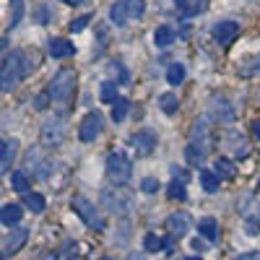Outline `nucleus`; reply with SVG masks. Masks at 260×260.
Returning <instances> with one entry per match:
<instances>
[{"instance_id": "obj_4", "label": "nucleus", "mask_w": 260, "mask_h": 260, "mask_svg": "<svg viewBox=\"0 0 260 260\" xmlns=\"http://www.w3.org/2000/svg\"><path fill=\"white\" fill-rule=\"evenodd\" d=\"M143 11H146L143 0H117V3L110 8V21L115 26H125L127 21L143 16Z\"/></svg>"}, {"instance_id": "obj_2", "label": "nucleus", "mask_w": 260, "mask_h": 260, "mask_svg": "<svg viewBox=\"0 0 260 260\" xmlns=\"http://www.w3.org/2000/svg\"><path fill=\"white\" fill-rule=\"evenodd\" d=\"M73 89H76V73L71 68H62L52 76V81L47 86V94L55 102H68L73 96Z\"/></svg>"}, {"instance_id": "obj_26", "label": "nucleus", "mask_w": 260, "mask_h": 260, "mask_svg": "<svg viewBox=\"0 0 260 260\" xmlns=\"http://www.w3.org/2000/svg\"><path fill=\"white\" fill-rule=\"evenodd\" d=\"M24 203H26V208L34 211V213L45 211V198H42L39 192H26V195H24Z\"/></svg>"}, {"instance_id": "obj_30", "label": "nucleus", "mask_w": 260, "mask_h": 260, "mask_svg": "<svg viewBox=\"0 0 260 260\" xmlns=\"http://www.w3.org/2000/svg\"><path fill=\"white\" fill-rule=\"evenodd\" d=\"M127 110H130V102H127V99H117L115 107H112V120H115V122H122L125 115H127Z\"/></svg>"}, {"instance_id": "obj_24", "label": "nucleus", "mask_w": 260, "mask_h": 260, "mask_svg": "<svg viewBox=\"0 0 260 260\" xmlns=\"http://www.w3.org/2000/svg\"><path fill=\"white\" fill-rule=\"evenodd\" d=\"M167 81H169L172 86L182 83V81H185V65H182V62H172L169 71H167Z\"/></svg>"}, {"instance_id": "obj_22", "label": "nucleus", "mask_w": 260, "mask_h": 260, "mask_svg": "<svg viewBox=\"0 0 260 260\" xmlns=\"http://www.w3.org/2000/svg\"><path fill=\"white\" fill-rule=\"evenodd\" d=\"M172 42H175V29L172 26H159L154 31V45L156 47H169Z\"/></svg>"}, {"instance_id": "obj_43", "label": "nucleus", "mask_w": 260, "mask_h": 260, "mask_svg": "<svg viewBox=\"0 0 260 260\" xmlns=\"http://www.w3.org/2000/svg\"><path fill=\"white\" fill-rule=\"evenodd\" d=\"M62 3H68V6H81V3H86V0H62Z\"/></svg>"}, {"instance_id": "obj_25", "label": "nucleus", "mask_w": 260, "mask_h": 260, "mask_svg": "<svg viewBox=\"0 0 260 260\" xmlns=\"http://www.w3.org/2000/svg\"><path fill=\"white\" fill-rule=\"evenodd\" d=\"M159 107H161L164 115H175L177 107H180V102H177L175 94H161V96H159Z\"/></svg>"}, {"instance_id": "obj_16", "label": "nucleus", "mask_w": 260, "mask_h": 260, "mask_svg": "<svg viewBox=\"0 0 260 260\" xmlns=\"http://www.w3.org/2000/svg\"><path fill=\"white\" fill-rule=\"evenodd\" d=\"M224 143H232L229 148L234 151V156H247V143H245V138L237 133V130H229V133H224Z\"/></svg>"}, {"instance_id": "obj_34", "label": "nucleus", "mask_w": 260, "mask_h": 260, "mask_svg": "<svg viewBox=\"0 0 260 260\" xmlns=\"http://www.w3.org/2000/svg\"><path fill=\"white\" fill-rule=\"evenodd\" d=\"M89 21H91V16H78V18L73 21V24H71V31H73V34L83 31V29H86V24H89Z\"/></svg>"}, {"instance_id": "obj_28", "label": "nucleus", "mask_w": 260, "mask_h": 260, "mask_svg": "<svg viewBox=\"0 0 260 260\" xmlns=\"http://www.w3.org/2000/svg\"><path fill=\"white\" fill-rule=\"evenodd\" d=\"M11 185H13L16 192H24V195H26V190H29V177H26V172H13V175H11Z\"/></svg>"}, {"instance_id": "obj_40", "label": "nucleus", "mask_w": 260, "mask_h": 260, "mask_svg": "<svg viewBox=\"0 0 260 260\" xmlns=\"http://www.w3.org/2000/svg\"><path fill=\"white\" fill-rule=\"evenodd\" d=\"M250 130H252V136H255V138L260 141V120H255V122L250 125Z\"/></svg>"}, {"instance_id": "obj_11", "label": "nucleus", "mask_w": 260, "mask_h": 260, "mask_svg": "<svg viewBox=\"0 0 260 260\" xmlns=\"http://www.w3.org/2000/svg\"><path fill=\"white\" fill-rule=\"evenodd\" d=\"M167 229H169V234L172 237H182V234H187V229H190V216L187 213H172L169 219H167Z\"/></svg>"}, {"instance_id": "obj_6", "label": "nucleus", "mask_w": 260, "mask_h": 260, "mask_svg": "<svg viewBox=\"0 0 260 260\" xmlns=\"http://www.w3.org/2000/svg\"><path fill=\"white\" fill-rule=\"evenodd\" d=\"M71 206H73V211L81 216V219L86 221V226H91L94 232H104V219L96 213V208L86 201V198H73Z\"/></svg>"}, {"instance_id": "obj_20", "label": "nucleus", "mask_w": 260, "mask_h": 260, "mask_svg": "<svg viewBox=\"0 0 260 260\" xmlns=\"http://www.w3.org/2000/svg\"><path fill=\"white\" fill-rule=\"evenodd\" d=\"M185 159H187V164H192V167L203 164V159H206V146H201V143H190V146L185 148Z\"/></svg>"}, {"instance_id": "obj_39", "label": "nucleus", "mask_w": 260, "mask_h": 260, "mask_svg": "<svg viewBox=\"0 0 260 260\" xmlns=\"http://www.w3.org/2000/svg\"><path fill=\"white\" fill-rule=\"evenodd\" d=\"M172 250H175V240H172V234H169L164 240V252H172Z\"/></svg>"}, {"instance_id": "obj_21", "label": "nucleus", "mask_w": 260, "mask_h": 260, "mask_svg": "<svg viewBox=\"0 0 260 260\" xmlns=\"http://www.w3.org/2000/svg\"><path fill=\"white\" fill-rule=\"evenodd\" d=\"M213 172H216V177H219V180H234V175H237L229 159H216L213 161Z\"/></svg>"}, {"instance_id": "obj_5", "label": "nucleus", "mask_w": 260, "mask_h": 260, "mask_svg": "<svg viewBox=\"0 0 260 260\" xmlns=\"http://www.w3.org/2000/svg\"><path fill=\"white\" fill-rule=\"evenodd\" d=\"M107 175L115 182H127L130 175H133V164L125 154H110L107 156Z\"/></svg>"}, {"instance_id": "obj_23", "label": "nucleus", "mask_w": 260, "mask_h": 260, "mask_svg": "<svg viewBox=\"0 0 260 260\" xmlns=\"http://www.w3.org/2000/svg\"><path fill=\"white\" fill-rule=\"evenodd\" d=\"M219 177H216V172H211V169H201V185H203V190L206 192H216L219 190Z\"/></svg>"}, {"instance_id": "obj_37", "label": "nucleus", "mask_w": 260, "mask_h": 260, "mask_svg": "<svg viewBox=\"0 0 260 260\" xmlns=\"http://www.w3.org/2000/svg\"><path fill=\"white\" fill-rule=\"evenodd\" d=\"M47 99H50V94L37 96V99H34V107H37V110H45V107H47Z\"/></svg>"}, {"instance_id": "obj_7", "label": "nucleus", "mask_w": 260, "mask_h": 260, "mask_svg": "<svg viewBox=\"0 0 260 260\" xmlns=\"http://www.w3.org/2000/svg\"><path fill=\"white\" fill-rule=\"evenodd\" d=\"M99 133H102V115L99 112H89V115L83 117L81 127H78V138L83 143H91Z\"/></svg>"}, {"instance_id": "obj_27", "label": "nucleus", "mask_w": 260, "mask_h": 260, "mask_svg": "<svg viewBox=\"0 0 260 260\" xmlns=\"http://www.w3.org/2000/svg\"><path fill=\"white\" fill-rule=\"evenodd\" d=\"M21 18H24V0H11V29H16L21 24Z\"/></svg>"}, {"instance_id": "obj_12", "label": "nucleus", "mask_w": 260, "mask_h": 260, "mask_svg": "<svg viewBox=\"0 0 260 260\" xmlns=\"http://www.w3.org/2000/svg\"><path fill=\"white\" fill-rule=\"evenodd\" d=\"M26 237H29V232H26L24 226L11 229V234L6 237V242H3V247H6V255H13V252H18V250H21V245L26 242ZM6 255H3V257H6Z\"/></svg>"}, {"instance_id": "obj_31", "label": "nucleus", "mask_w": 260, "mask_h": 260, "mask_svg": "<svg viewBox=\"0 0 260 260\" xmlns=\"http://www.w3.org/2000/svg\"><path fill=\"white\" fill-rule=\"evenodd\" d=\"M167 195H169L172 201H185V198H187V192H185V182H177V180H172V185H169Z\"/></svg>"}, {"instance_id": "obj_33", "label": "nucleus", "mask_w": 260, "mask_h": 260, "mask_svg": "<svg viewBox=\"0 0 260 260\" xmlns=\"http://www.w3.org/2000/svg\"><path fill=\"white\" fill-rule=\"evenodd\" d=\"M159 187H161V185H159V180H154V177H146V180L141 182V190L148 192V195H151V192H156Z\"/></svg>"}, {"instance_id": "obj_14", "label": "nucleus", "mask_w": 260, "mask_h": 260, "mask_svg": "<svg viewBox=\"0 0 260 260\" xmlns=\"http://www.w3.org/2000/svg\"><path fill=\"white\" fill-rule=\"evenodd\" d=\"M16 141H3L0 143V172L3 175H8V169H11V164H13V159H16Z\"/></svg>"}, {"instance_id": "obj_29", "label": "nucleus", "mask_w": 260, "mask_h": 260, "mask_svg": "<svg viewBox=\"0 0 260 260\" xmlns=\"http://www.w3.org/2000/svg\"><path fill=\"white\" fill-rule=\"evenodd\" d=\"M102 102L104 104H115L117 102V83H112V81L102 83Z\"/></svg>"}, {"instance_id": "obj_17", "label": "nucleus", "mask_w": 260, "mask_h": 260, "mask_svg": "<svg viewBox=\"0 0 260 260\" xmlns=\"http://www.w3.org/2000/svg\"><path fill=\"white\" fill-rule=\"evenodd\" d=\"M21 216H24V208H21L18 203H6L3 211H0V219H3L6 226H13L21 221Z\"/></svg>"}, {"instance_id": "obj_38", "label": "nucleus", "mask_w": 260, "mask_h": 260, "mask_svg": "<svg viewBox=\"0 0 260 260\" xmlns=\"http://www.w3.org/2000/svg\"><path fill=\"white\" fill-rule=\"evenodd\" d=\"M232 260H260V252H245V255H237Z\"/></svg>"}, {"instance_id": "obj_13", "label": "nucleus", "mask_w": 260, "mask_h": 260, "mask_svg": "<svg viewBox=\"0 0 260 260\" xmlns=\"http://www.w3.org/2000/svg\"><path fill=\"white\" fill-rule=\"evenodd\" d=\"M62 133H65V130H62L60 120H47V122H45V127H42V141L57 146V143L62 141Z\"/></svg>"}, {"instance_id": "obj_36", "label": "nucleus", "mask_w": 260, "mask_h": 260, "mask_svg": "<svg viewBox=\"0 0 260 260\" xmlns=\"http://www.w3.org/2000/svg\"><path fill=\"white\" fill-rule=\"evenodd\" d=\"M172 177L180 180V182H185V180H187V172H185V169H177V167H172Z\"/></svg>"}, {"instance_id": "obj_8", "label": "nucleus", "mask_w": 260, "mask_h": 260, "mask_svg": "<svg viewBox=\"0 0 260 260\" xmlns=\"http://www.w3.org/2000/svg\"><path fill=\"white\" fill-rule=\"evenodd\" d=\"M211 34L219 45H229V42H234V37L240 34V24H237V21H219V24H213Z\"/></svg>"}, {"instance_id": "obj_3", "label": "nucleus", "mask_w": 260, "mask_h": 260, "mask_svg": "<svg viewBox=\"0 0 260 260\" xmlns=\"http://www.w3.org/2000/svg\"><path fill=\"white\" fill-rule=\"evenodd\" d=\"M102 206L110 213L122 216L133 208V198H130V192L125 187H104L102 190Z\"/></svg>"}, {"instance_id": "obj_41", "label": "nucleus", "mask_w": 260, "mask_h": 260, "mask_svg": "<svg viewBox=\"0 0 260 260\" xmlns=\"http://www.w3.org/2000/svg\"><path fill=\"white\" fill-rule=\"evenodd\" d=\"M192 250H198V252H201V250H206V245H203L201 240H192Z\"/></svg>"}, {"instance_id": "obj_19", "label": "nucleus", "mask_w": 260, "mask_h": 260, "mask_svg": "<svg viewBox=\"0 0 260 260\" xmlns=\"http://www.w3.org/2000/svg\"><path fill=\"white\" fill-rule=\"evenodd\" d=\"M198 232L206 237V240H211V242L219 240V224H216V219H211V216H206V219L198 221Z\"/></svg>"}, {"instance_id": "obj_32", "label": "nucleus", "mask_w": 260, "mask_h": 260, "mask_svg": "<svg viewBox=\"0 0 260 260\" xmlns=\"http://www.w3.org/2000/svg\"><path fill=\"white\" fill-rule=\"evenodd\" d=\"M161 247H164V240H161V237L146 234V240H143V250H146V252H156V250H161Z\"/></svg>"}, {"instance_id": "obj_10", "label": "nucleus", "mask_w": 260, "mask_h": 260, "mask_svg": "<svg viewBox=\"0 0 260 260\" xmlns=\"http://www.w3.org/2000/svg\"><path fill=\"white\" fill-rule=\"evenodd\" d=\"M211 117H213L216 122H232V120H234V107H232L224 96L211 99Z\"/></svg>"}, {"instance_id": "obj_9", "label": "nucleus", "mask_w": 260, "mask_h": 260, "mask_svg": "<svg viewBox=\"0 0 260 260\" xmlns=\"http://www.w3.org/2000/svg\"><path fill=\"white\" fill-rule=\"evenodd\" d=\"M130 143H133L138 156H148L151 151L156 148V133H151V130H141V133H136L133 138H130Z\"/></svg>"}, {"instance_id": "obj_15", "label": "nucleus", "mask_w": 260, "mask_h": 260, "mask_svg": "<svg viewBox=\"0 0 260 260\" xmlns=\"http://www.w3.org/2000/svg\"><path fill=\"white\" fill-rule=\"evenodd\" d=\"M175 6L182 13V18H190L206 11V0H175Z\"/></svg>"}, {"instance_id": "obj_42", "label": "nucleus", "mask_w": 260, "mask_h": 260, "mask_svg": "<svg viewBox=\"0 0 260 260\" xmlns=\"http://www.w3.org/2000/svg\"><path fill=\"white\" fill-rule=\"evenodd\" d=\"M39 18H42V24H47V18H50V16H47V11H45V8L39 11Z\"/></svg>"}, {"instance_id": "obj_45", "label": "nucleus", "mask_w": 260, "mask_h": 260, "mask_svg": "<svg viewBox=\"0 0 260 260\" xmlns=\"http://www.w3.org/2000/svg\"><path fill=\"white\" fill-rule=\"evenodd\" d=\"M102 260H112V257H102Z\"/></svg>"}, {"instance_id": "obj_18", "label": "nucleus", "mask_w": 260, "mask_h": 260, "mask_svg": "<svg viewBox=\"0 0 260 260\" xmlns=\"http://www.w3.org/2000/svg\"><path fill=\"white\" fill-rule=\"evenodd\" d=\"M76 52V47H73V42H68V39H52L50 42V55L52 57H71Z\"/></svg>"}, {"instance_id": "obj_1", "label": "nucleus", "mask_w": 260, "mask_h": 260, "mask_svg": "<svg viewBox=\"0 0 260 260\" xmlns=\"http://www.w3.org/2000/svg\"><path fill=\"white\" fill-rule=\"evenodd\" d=\"M31 73V60L24 50H13L6 60H3V76H0V83H3V91H13L16 83L21 78H26Z\"/></svg>"}, {"instance_id": "obj_35", "label": "nucleus", "mask_w": 260, "mask_h": 260, "mask_svg": "<svg viewBox=\"0 0 260 260\" xmlns=\"http://www.w3.org/2000/svg\"><path fill=\"white\" fill-rule=\"evenodd\" d=\"M110 73H112V76L117 73V76H120V83H125V81H127V71L122 68V65H120L117 60H115V62H110Z\"/></svg>"}, {"instance_id": "obj_44", "label": "nucleus", "mask_w": 260, "mask_h": 260, "mask_svg": "<svg viewBox=\"0 0 260 260\" xmlns=\"http://www.w3.org/2000/svg\"><path fill=\"white\" fill-rule=\"evenodd\" d=\"M185 260H201V257H198V255H192V257H185Z\"/></svg>"}]
</instances>
